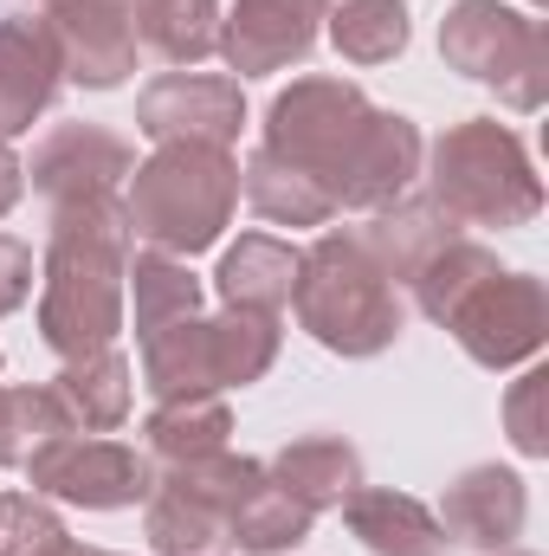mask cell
<instances>
[{"label": "cell", "instance_id": "25", "mask_svg": "<svg viewBox=\"0 0 549 556\" xmlns=\"http://www.w3.org/2000/svg\"><path fill=\"white\" fill-rule=\"evenodd\" d=\"M323 26L349 65H388L408 52V0H323Z\"/></svg>", "mask_w": 549, "mask_h": 556}, {"label": "cell", "instance_id": "5", "mask_svg": "<svg viewBox=\"0 0 549 556\" xmlns=\"http://www.w3.org/2000/svg\"><path fill=\"white\" fill-rule=\"evenodd\" d=\"M426 201L452 227H531L544 214V181L531 168V149L498 117H465L420 155Z\"/></svg>", "mask_w": 549, "mask_h": 556}, {"label": "cell", "instance_id": "33", "mask_svg": "<svg viewBox=\"0 0 549 556\" xmlns=\"http://www.w3.org/2000/svg\"><path fill=\"white\" fill-rule=\"evenodd\" d=\"M65 556H117V551H78V544H72V551H65Z\"/></svg>", "mask_w": 549, "mask_h": 556}, {"label": "cell", "instance_id": "19", "mask_svg": "<svg viewBox=\"0 0 549 556\" xmlns=\"http://www.w3.org/2000/svg\"><path fill=\"white\" fill-rule=\"evenodd\" d=\"M266 472L291 498H304L310 511H336L362 485V453L343 433H304V440L278 446L272 459H266Z\"/></svg>", "mask_w": 549, "mask_h": 556}, {"label": "cell", "instance_id": "29", "mask_svg": "<svg viewBox=\"0 0 549 556\" xmlns=\"http://www.w3.org/2000/svg\"><path fill=\"white\" fill-rule=\"evenodd\" d=\"M72 531L39 492H0V556H65Z\"/></svg>", "mask_w": 549, "mask_h": 556}, {"label": "cell", "instance_id": "1", "mask_svg": "<svg viewBox=\"0 0 549 556\" xmlns=\"http://www.w3.org/2000/svg\"><path fill=\"white\" fill-rule=\"evenodd\" d=\"M266 155L284 168H297L310 188L330 194V207L343 214H375L388 201H401L420 181V155L426 142L401 111H382L362 98V85L349 78H291V91H278L266 111Z\"/></svg>", "mask_w": 549, "mask_h": 556}, {"label": "cell", "instance_id": "6", "mask_svg": "<svg viewBox=\"0 0 549 556\" xmlns=\"http://www.w3.org/2000/svg\"><path fill=\"white\" fill-rule=\"evenodd\" d=\"M278 363V317L266 311H220V317H175L142 337V389L155 402L175 395H220L246 389Z\"/></svg>", "mask_w": 549, "mask_h": 556}, {"label": "cell", "instance_id": "35", "mask_svg": "<svg viewBox=\"0 0 549 556\" xmlns=\"http://www.w3.org/2000/svg\"><path fill=\"white\" fill-rule=\"evenodd\" d=\"M531 7H544V0H531Z\"/></svg>", "mask_w": 549, "mask_h": 556}, {"label": "cell", "instance_id": "24", "mask_svg": "<svg viewBox=\"0 0 549 556\" xmlns=\"http://www.w3.org/2000/svg\"><path fill=\"white\" fill-rule=\"evenodd\" d=\"M137 13V46L162 65H201L220 33V0H130Z\"/></svg>", "mask_w": 549, "mask_h": 556}, {"label": "cell", "instance_id": "21", "mask_svg": "<svg viewBox=\"0 0 549 556\" xmlns=\"http://www.w3.org/2000/svg\"><path fill=\"white\" fill-rule=\"evenodd\" d=\"M362 233V247L375 253V266L395 278V285H408V273L433 253V247H446L452 233H465V227H452L426 194L413 201V194H401V201H388V207H375L369 214V227H356Z\"/></svg>", "mask_w": 549, "mask_h": 556}, {"label": "cell", "instance_id": "20", "mask_svg": "<svg viewBox=\"0 0 549 556\" xmlns=\"http://www.w3.org/2000/svg\"><path fill=\"white\" fill-rule=\"evenodd\" d=\"M291 285H297V247H284L272 233H240V247H227L220 273H214L220 304L266 311V317H278L291 304Z\"/></svg>", "mask_w": 549, "mask_h": 556}, {"label": "cell", "instance_id": "26", "mask_svg": "<svg viewBox=\"0 0 549 556\" xmlns=\"http://www.w3.org/2000/svg\"><path fill=\"white\" fill-rule=\"evenodd\" d=\"M310 531H317V511H310L304 498H291L272 472H266V479L240 498V511H233V531H227V538H233L246 556H291Z\"/></svg>", "mask_w": 549, "mask_h": 556}, {"label": "cell", "instance_id": "12", "mask_svg": "<svg viewBox=\"0 0 549 556\" xmlns=\"http://www.w3.org/2000/svg\"><path fill=\"white\" fill-rule=\"evenodd\" d=\"M46 33L59 46V72L85 91H117L137 72V13L130 0H52Z\"/></svg>", "mask_w": 549, "mask_h": 556}, {"label": "cell", "instance_id": "3", "mask_svg": "<svg viewBox=\"0 0 549 556\" xmlns=\"http://www.w3.org/2000/svg\"><path fill=\"white\" fill-rule=\"evenodd\" d=\"M291 311L310 343H323L330 356H349V363L395 350V337L408 330L401 285L375 266V253L362 247L356 227H330L297 253Z\"/></svg>", "mask_w": 549, "mask_h": 556}, {"label": "cell", "instance_id": "4", "mask_svg": "<svg viewBox=\"0 0 549 556\" xmlns=\"http://www.w3.org/2000/svg\"><path fill=\"white\" fill-rule=\"evenodd\" d=\"M233 207H240V162L233 149H207V142H155V155L137 162L124 181L130 233L175 260L220 247Z\"/></svg>", "mask_w": 549, "mask_h": 556}, {"label": "cell", "instance_id": "23", "mask_svg": "<svg viewBox=\"0 0 549 556\" xmlns=\"http://www.w3.org/2000/svg\"><path fill=\"white\" fill-rule=\"evenodd\" d=\"M124 304L137 317V337H149V330L201 311V278L188 273V260L142 247V253H130V266H124Z\"/></svg>", "mask_w": 549, "mask_h": 556}, {"label": "cell", "instance_id": "10", "mask_svg": "<svg viewBox=\"0 0 549 556\" xmlns=\"http://www.w3.org/2000/svg\"><path fill=\"white\" fill-rule=\"evenodd\" d=\"M39 498L52 505H78V511H124V505H142L149 498V479L155 466L142 459L137 446L124 440H104V433H52L26 466Z\"/></svg>", "mask_w": 549, "mask_h": 556}, {"label": "cell", "instance_id": "9", "mask_svg": "<svg viewBox=\"0 0 549 556\" xmlns=\"http://www.w3.org/2000/svg\"><path fill=\"white\" fill-rule=\"evenodd\" d=\"M439 330L459 337V350L478 363V369H518V363H537V350L549 343V291L544 278L531 273H478L446 311H439Z\"/></svg>", "mask_w": 549, "mask_h": 556}, {"label": "cell", "instance_id": "14", "mask_svg": "<svg viewBox=\"0 0 549 556\" xmlns=\"http://www.w3.org/2000/svg\"><path fill=\"white\" fill-rule=\"evenodd\" d=\"M323 26V0H233L214 52L227 59V78H272L284 65H304Z\"/></svg>", "mask_w": 549, "mask_h": 556}, {"label": "cell", "instance_id": "7", "mask_svg": "<svg viewBox=\"0 0 549 556\" xmlns=\"http://www.w3.org/2000/svg\"><path fill=\"white\" fill-rule=\"evenodd\" d=\"M266 479V459L246 453H207L188 466H162L142 498V538L155 556H220L233 538L240 498Z\"/></svg>", "mask_w": 549, "mask_h": 556}, {"label": "cell", "instance_id": "17", "mask_svg": "<svg viewBox=\"0 0 549 556\" xmlns=\"http://www.w3.org/2000/svg\"><path fill=\"white\" fill-rule=\"evenodd\" d=\"M336 511H343L349 538L369 556H446L452 551L439 518L413 492H395V485H356Z\"/></svg>", "mask_w": 549, "mask_h": 556}, {"label": "cell", "instance_id": "8", "mask_svg": "<svg viewBox=\"0 0 549 556\" xmlns=\"http://www.w3.org/2000/svg\"><path fill=\"white\" fill-rule=\"evenodd\" d=\"M439 52L472 85H491L511 111H544L549 98V33L544 20L505 7V0H459L439 20Z\"/></svg>", "mask_w": 549, "mask_h": 556}, {"label": "cell", "instance_id": "34", "mask_svg": "<svg viewBox=\"0 0 549 556\" xmlns=\"http://www.w3.org/2000/svg\"><path fill=\"white\" fill-rule=\"evenodd\" d=\"M491 556H531V551H518V544H511V551H491Z\"/></svg>", "mask_w": 549, "mask_h": 556}, {"label": "cell", "instance_id": "30", "mask_svg": "<svg viewBox=\"0 0 549 556\" xmlns=\"http://www.w3.org/2000/svg\"><path fill=\"white\" fill-rule=\"evenodd\" d=\"M544 395H549V369H524V376H518V389L505 395V427H511V446H518L524 459H544V453H549Z\"/></svg>", "mask_w": 549, "mask_h": 556}, {"label": "cell", "instance_id": "11", "mask_svg": "<svg viewBox=\"0 0 549 556\" xmlns=\"http://www.w3.org/2000/svg\"><path fill=\"white\" fill-rule=\"evenodd\" d=\"M246 124V91L227 72H162L142 85L137 98V130L149 142H207L233 149Z\"/></svg>", "mask_w": 549, "mask_h": 556}, {"label": "cell", "instance_id": "13", "mask_svg": "<svg viewBox=\"0 0 549 556\" xmlns=\"http://www.w3.org/2000/svg\"><path fill=\"white\" fill-rule=\"evenodd\" d=\"M137 168V149L104 130V124H52L33 162H26V181L46 207H65V201H91V194H124Z\"/></svg>", "mask_w": 549, "mask_h": 556}, {"label": "cell", "instance_id": "31", "mask_svg": "<svg viewBox=\"0 0 549 556\" xmlns=\"http://www.w3.org/2000/svg\"><path fill=\"white\" fill-rule=\"evenodd\" d=\"M33 247L26 240H13V233H0V317H13L26 298H33Z\"/></svg>", "mask_w": 549, "mask_h": 556}, {"label": "cell", "instance_id": "16", "mask_svg": "<svg viewBox=\"0 0 549 556\" xmlns=\"http://www.w3.org/2000/svg\"><path fill=\"white\" fill-rule=\"evenodd\" d=\"M65 72H59V46L46 33V20L33 13H13L0 20V142L26 137L33 117L52 111Z\"/></svg>", "mask_w": 549, "mask_h": 556}, {"label": "cell", "instance_id": "32", "mask_svg": "<svg viewBox=\"0 0 549 556\" xmlns=\"http://www.w3.org/2000/svg\"><path fill=\"white\" fill-rule=\"evenodd\" d=\"M20 194H26V162L0 142V220L13 214V201H20Z\"/></svg>", "mask_w": 549, "mask_h": 556}, {"label": "cell", "instance_id": "22", "mask_svg": "<svg viewBox=\"0 0 549 556\" xmlns=\"http://www.w3.org/2000/svg\"><path fill=\"white\" fill-rule=\"evenodd\" d=\"M142 440H149V459H155V466H188V459L227 453L233 415H227L220 395H175V402H155V408H149Z\"/></svg>", "mask_w": 549, "mask_h": 556}, {"label": "cell", "instance_id": "2", "mask_svg": "<svg viewBox=\"0 0 549 556\" xmlns=\"http://www.w3.org/2000/svg\"><path fill=\"white\" fill-rule=\"evenodd\" d=\"M137 233L124 220V194H91L46 207V253H39V337L59 363L111 350L124 337V266Z\"/></svg>", "mask_w": 549, "mask_h": 556}, {"label": "cell", "instance_id": "28", "mask_svg": "<svg viewBox=\"0 0 549 556\" xmlns=\"http://www.w3.org/2000/svg\"><path fill=\"white\" fill-rule=\"evenodd\" d=\"M52 433H72L65 402L46 389H0V466H26Z\"/></svg>", "mask_w": 549, "mask_h": 556}, {"label": "cell", "instance_id": "27", "mask_svg": "<svg viewBox=\"0 0 549 556\" xmlns=\"http://www.w3.org/2000/svg\"><path fill=\"white\" fill-rule=\"evenodd\" d=\"M240 194H246L253 214L272 220V227H323V220L336 214L323 188H310L297 168H284V162L266 155V149L246 155V168H240Z\"/></svg>", "mask_w": 549, "mask_h": 556}, {"label": "cell", "instance_id": "15", "mask_svg": "<svg viewBox=\"0 0 549 556\" xmlns=\"http://www.w3.org/2000/svg\"><path fill=\"white\" fill-rule=\"evenodd\" d=\"M439 531H446V544H459V551H511L518 538H524V518H531V492H524V479L511 472V466H465L446 492H439Z\"/></svg>", "mask_w": 549, "mask_h": 556}, {"label": "cell", "instance_id": "18", "mask_svg": "<svg viewBox=\"0 0 549 556\" xmlns=\"http://www.w3.org/2000/svg\"><path fill=\"white\" fill-rule=\"evenodd\" d=\"M52 395L65 402V415L78 433H111L130 420V402H137V369L130 356L111 343V350H91V356H72L59 376H52Z\"/></svg>", "mask_w": 549, "mask_h": 556}]
</instances>
